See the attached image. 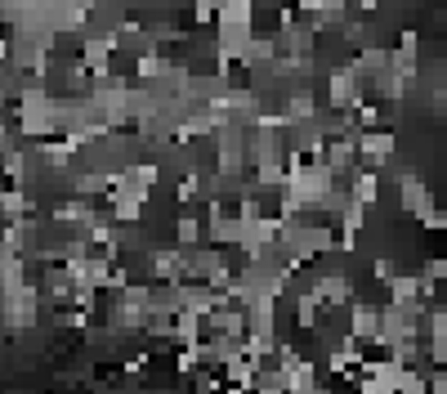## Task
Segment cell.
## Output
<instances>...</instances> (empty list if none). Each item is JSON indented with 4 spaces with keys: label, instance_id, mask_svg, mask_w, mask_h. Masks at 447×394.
Returning a JSON list of instances; mask_svg holds the SVG:
<instances>
[{
    "label": "cell",
    "instance_id": "obj_1",
    "mask_svg": "<svg viewBox=\"0 0 447 394\" xmlns=\"http://www.w3.org/2000/svg\"><path fill=\"white\" fill-rule=\"evenodd\" d=\"M403 211H412V215L430 211V189H425L416 175H403Z\"/></svg>",
    "mask_w": 447,
    "mask_h": 394
},
{
    "label": "cell",
    "instance_id": "obj_2",
    "mask_svg": "<svg viewBox=\"0 0 447 394\" xmlns=\"http://www.w3.org/2000/svg\"><path fill=\"white\" fill-rule=\"evenodd\" d=\"M363 153L376 157V166H380V157L394 153V135H367V139H363Z\"/></svg>",
    "mask_w": 447,
    "mask_h": 394
}]
</instances>
